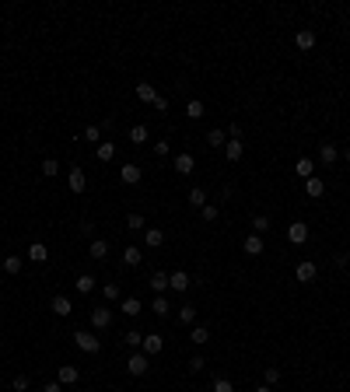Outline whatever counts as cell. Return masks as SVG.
I'll use <instances>...</instances> for the list:
<instances>
[{
	"label": "cell",
	"mask_w": 350,
	"mask_h": 392,
	"mask_svg": "<svg viewBox=\"0 0 350 392\" xmlns=\"http://www.w3.org/2000/svg\"><path fill=\"white\" fill-rule=\"evenodd\" d=\"M74 343H77L84 354H98V350H102V340L91 336V333H74Z\"/></svg>",
	"instance_id": "cell-1"
},
{
	"label": "cell",
	"mask_w": 350,
	"mask_h": 392,
	"mask_svg": "<svg viewBox=\"0 0 350 392\" xmlns=\"http://www.w3.org/2000/svg\"><path fill=\"white\" fill-rule=\"evenodd\" d=\"M140 350H144L147 357H154V354H161V350H165V340H161L158 333H147V336H144V343H140Z\"/></svg>",
	"instance_id": "cell-2"
},
{
	"label": "cell",
	"mask_w": 350,
	"mask_h": 392,
	"mask_svg": "<svg viewBox=\"0 0 350 392\" xmlns=\"http://www.w3.org/2000/svg\"><path fill=\"white\" fill-rule=\"evenodd\" d=\"M147 368H151V364H147V354H144V350H140V354H133V357H130V361H126V371H130V375H147Z\"/></svg>",
	"instance_id": "cell-3"
},
{
	"label": "cell",
	"mask_w": 350,
	"mask_h": 392,
	"mask_svg": "<svg viewBox=\"0 0 350 392\" xmlns=\"http://www.w3.org/2000/svg\"><path fill=\"white\" fill-rule=\"evenodd\" d=\"M77 378H81V371H77L74 364H60V371H56V382H60V385H74Z\"/></svg>",
	"instance_id": "cell-4"
},
{
	"label": "cell",
	"mask_w": 350,
	"mask_h": 392,
	"mask_svg": "<svg viewBox=\"0 0 350 392\" xmlns=\"http://www.w3.org/2000/svg\"><path fill=\"white\" fill-rule=\"evenodd\" d=\"M109 322H112V312H109V308H91V326H95V329H109Z\"/></svg>",
	"instance_id": "cell-5"
},
{
	"label": "cell",
	"mask_w": 350,
	"mask_h": 392,
	"mask_svg": "<svg viewBox=\"0 0 350 392\" xmlns=\"http://www.w3.org/2000/svg\"><path fill=\"white\" fill-rule=\"evenodd\" d=\"M70 189L74 193H84V186H88V175H84V168H70Z\"/></svg>",
	"instance_id": "cell-6"
},
{
	"label": "cell",
	"mask_w": 350,
	"mask_h": 392,
	"mask_svg": "<svg viewBox=\"0 0 350 392\" xmlns=\"http://www.w3.org/2000/svg\"><path fill=\"white\" fill-rule=\"evenodd\" d=\"M144 242H147V249H161V245H165V231H161V228H147V231H144Z\"/></svg>",
	"instance_id": "cell-7"
},
{
	"label": "cell",
	"mask_w": 350,
	"mask_h": 392,
	"mask_svg": "<svg viewBox=\"0 0 350 392\" xmlns=\"http://www.w3.org/2000/svg\"><path fill=\"white\" fill-rule=\"evenodd\" d=\"M28 259H32V263H46V259H49V249H46L42 242H32V245H28Z\"/></svg>",
	"instance_id": "cell-8"
},
{
	"label": "cell",
	"mask_w": 350,
	"mask_h": 392,
	"mask_svg": "<svg viewBox=\"0 0 350 392\" xmlns=\"http://www.w3.org/2000/svg\"><path fill=\"white\" fill-rule=\"evenodd\" d=\"M168 287H172V291H186V287H189V273H186V270H175V273L168 277Z\"/></svg>",
	"instance_id": "cell-9"
},
{
	"label": "cell",
	"mask_w": 350,
	"mask_h": 392,
	"mask_svg": "<svg viewBox=\"0 0 350 392\" xmlns=\"http://www.w3.org/2000/svg\"><path fill=\"white\" fill-rule=\"evenodd\" d=\"M119 179H123L126 186H137L140 182V168L137 165H123V168H119Z\"/></svg>",
	"instance_id": "cell-10"
},
{
	"label": "cell",
	"mask_w": 350,
	"mask_h": 392,
	"mask_svg": "<svg viewBox=\"0 0 350 392\" xmlns=\"http://www.w3.org/2000/svg\"><path fill=\"white\" fill-rule=\"evenodd\" d=\"M193 165H196L193 154H186V151H182V154H175V172H179V175H189V172H193Z\"/></svg>",
	"instance_id": "cell-11"
},
{
	"label": "cell",
	"mask_w": 350,
	"mask_h": 392,
	"mask_svg": "<svg viewBox=\"0 0 350 392\" xmlns=\"http://www.w3.org/2000/svg\"><path fill=\"white\" fill-rule=\"evenodd\" d=\"M287 238H291L294 245H301V242L308 238V224H301V221H298V224H291V228H287Z\"/></svg>",
	"instance_id": "cell-12"
},
{
	"label": "cell",
	"mask_w": 350,
	"mask_h": 392,
	"mask_svg": "<svg viewBox=\"0 0 350 392\" xmlns=\"http://www.w3.org/2000/svg\"><path fill=\"white\" fill-rule=\"evenodd\" d=\"M53 312L60 315V319H67V315L74 312V305H70V298H63V294H56V298H53Z\"/></svg>",
	"instance_id": "cell-13"
},
{
	"label": "cell",
	"mask_w": 350,
	"mask_h": 392,
	"mask_svg": "<svg viewBox=\"0 0 350 392\" xmlns=\"http://www.w3.org/2000/svg\"><path fill=\"white\" fill-rule=\"evenodd\" d=\"M123 259H126V266H140V259H144V252H140L137 245H126V249H123Z\"/></svg>",
	"instance_id": "cell-14"
},
{
	"label": "cell",
	"mask_w": 350,
	"mask_h": 392,
	"mask_svg": "<svg viewBox=\"0 0 350 392\" xmlns=\"http://www.w3.org/2000/svg\"><path fill=\"white\" fill-rule=\"evenodd\" d=\"M88 252H91V259H105V256H109V242H102V238H95Z\"/></svg>",
	"instance_id": "cell-15"
},
{
	"label": "cell",
	"mask_w": 350,
	"mask_h": 392,
	"mask_svg": "<svg viewBox=\"0 0 350 392\" xmlns=\"http://www.w3.org/2000/svg\"><path fill=\"white\" fill-rule=\"evenodd\" d=\"M298 280H305V284H308V280H315V263H308V259H305V263H298Z\"/></svg>",
	"instance_id": "cell-16"
},
{
	"label": "cell",
	"mask_w": 350,
	"mask_h": 392,
	"mask_svg": "<svg viewBox=\"0 0 350 392\" xmlns=\"http://www.w3.org/2000/svg\"><path fill=\"white\" fill-rule=\"evenodd\" d=\"M74 287H77L81 294H91V291H95V277H88V273H81V277L74 280Z\"/></svg>",
	"instance_id": "cell-17"
},
{
	"label": "cell",
	"mask_w": 350,
	"mask_h": 392,
	"mask_svg": "<svg viewBox=\"0 0 350 392\" xmlns=\"http://www.w3.org/2000/svg\"><path fill=\"white\" fill-rule=\"evenodd\" d=\"M147 284H151V291H158V294H165V291H168V277H165V273H151V280H147Z\"/></svg>",
	"instance_id": "cell-18"
},
{
	"label": "cell",
	"mask_w": 350,
	"mask_h": 392,
	"mask_svg": "<svg viewBox=\"0 0 350 392\" xmlns=\"http://www.w3.org/2000/svg\"><path fill=\"white\" fill-rule=\"evenodd\" d=\"M263 249H266V245H263V238H259V235H249V238H245V252H249V256H259Z\"/></svg>",
	"instance_id": "cell-19"
},
{
	"label": "cell",
	"mask_w": 350,
	"mask_h": 392,
	"mask_svg": "<svg viewBox=\"0 0 350 392\" xmlns=\"http://www.w3.org/2000/svg\"><path fill=\"white\" fill-rule=\"evenodd\" d=\"M224 158H228V161H238V158H242V140H228V144H224Z\"/></svg>",
	"instance_id": "cell-20"
},
{
	"label": "cell",
	"mask_w": 350,
	"mask_h": 392,
	"mask_svg": "<svg viewBox=\"0 0 350 392\" xmlns=\"http://www.w3.org/2000/svg\"><path fill=\"white\" fill-rule=\"evenodd\" d=\"M294 42H298V49H312V46H315V32H308V28H305V32H298V39H294Z\"/></svg>",
	"instance_id": "cell-21"
},
{
	"label": "cell",
	"mask_w": 350,
	"mask_h": 392,
	"mask_svg": "<svg viewBox=\"0 0 350 392\" xmlns=\"http://www.w3.org/2000/svg\"><path fill=\"white\" fill-rule=\"evenodd\" d=\"M305 189H308V196H322V193H326V182H322V179H315V175H312V179H308V182H305Z\"/></svg>",
	"instance_id": "cell-22"
},
{
	"label": "cell",
	"mask_w": 350,
	"mask_h": 392,
	"mask_svg": "<svg viewBox=\"0 0 350 392\" xmlns=\"http://www.w3.org/2000/svg\"><path fill=\"white\" fill-rule=\"evenodd\" d=\"M140 312H144V305H140L137 298H126V301H123V315H130V319H137Z\"/></svg>",
	"instance_id": "cell-23"
},
{
	"label": "cell",
	"mask_w": 350,
	"mask_h": 392,
	"mask_svg": "<svg viewBox=\"0 0 350 392\" xmlns=\"http://www.w3.org/2000/svg\"><path fill=\"white\" fill-rule=\"evenodd\" d=\"M168 308H172V305H168V298H165V294H158V298L151 301V312H154V315H168Z\"/></svg>",
	"instance_id": "cell-24"
},
{
	"label": "cell",
	"mask_w": 350,
	"mask_h": 392,
	"mask_svg": "<svg viewBox=\"0 0 350 392\" xmlns=\"http://www.w3.org/2000/svg\"><path fill=\"white\" fill-rule=\"evenodd\" d=\"M112 158H116V144H112V140L98 144V161H112Z\"/></svg>",
	"instance_id": "cell-25"
},
{
	"label": "cell",
	"mask_w": 350,
	"mask_h": 392,
	"mask_svg": "<svg viewBox=\"0 0 350 392\" xmlns=\"http://www.w3.org/2000/svg\"><path fill=\"white\" fill-rule=\"evenodd\" d=\"M319 158H322V165H333V161L340 158V151H336L333 144H322V151H319Z\"/></svg>",
	"instance_id": "cell-26"
},
{
	"label": "cell",
	"mask_w": 350,
	"mask_h": 392,
	"mask_svg": "<svg viewBox=\"0 0 350 392\" xmlns=\"http://www.w3.org/2000/svg\"><path fill=\"white\" fill-rule=\"evenodd\" d=\"M294 172H298V175H301V179H312V172H315V165H312V158H301V161H298V168H294Z\"/></svg>",
	"instance_id": "cell-27"
},
{
	"label": "cell",
	"mask_w": 350,
	"mask_h": 392,
	"mask_svg": "<svg viewBox=\"0 0 350 392\" xmlns=\"http://www.w3.org/2000/svg\"><path fill=\"white\" fill-rule=\"evenodd\" d=\"M189 203H193V207H200V210H203V207H207V193H203V189H200V186H196V189H189Z\"/></svg>",
	"instance_id": "cell-28"
},
{
	"label": "cell",
	"mask_w": 350,
	"mask_h": 392,
	"mask_svg": "<svg viewBox=\"0 0 350 392\" xmlns=\"http://www.w3.org/2000/svg\"><path fill=\"white\" fill-rule=\"evenodd\" d=\"M207 144H210V147H224V144H228L224 130H210V133H207Z\"/></svg>",
	"instance_id": "cell-29"
},
{
	"label": "cell",
	"mask_w": 350,
	"mask_h": 392,
	"mask_svg": "<svg viewBox=\"0 0 350 392\" xmlns=\"http://www.w3.org/2000/svg\"><path fill=\"white\" fill-rule=\"evenodd\" d=\"M126 228H130V231H147V221H144L140 214H130V217H126Z\"/></svg>",
	"instance_id": "cell-30"
},
{
	"label": "cell",
	"mask_w": 350,
	"mask_h": 392,
	"mask_svg": "<svg viewBox=\"0 0 350 392\" xmlns=\"http://www.w3.org/2000/svg\"><path fill=\"white\" fill-rule=\"evenodd\" d=\"M130 140H133V144H147V126H144V123H137V126L130 130Z\"/></svg>",
	"instance_id": "cell-31"
},
{
	"label": "cell",
	"mask_w": 350,
	"mask_h": 392,
	"mask_svg": "<svg viewBox=\"0 0 350 392\" xmlns=\"http://www.w3.org/2000/svg\"><path fill=\"white\" fill-rule=\"evenodd\" d=\"M137 98H140V102H154L158 95H154V88H151V84H137Z\"/></svg>",
	"instance_id": "cell-32"
},
{
	"label": "cell",
	"mask_w": 350,
	"mask_h": 392,
	"mask_svg": "<svg viewBox=\"0 0 350 392\" xmlns=\"http://www.w3.org/2000/svg\"><path fill=\"white\" fill-rule=\"evenodd\" d=\"M186 116H189V119H200V116H203V102H196V98H193V102L186 105Z\"/></svg>",
	"instance_id": "cell-33"
},
{
	"label": "cell",
	"mask_w": 350,
	"mask_h": 392,
	"mask_svg": "<svg viewBox=\"0 0 350 392\" xmlns=\"http://www.w3.org/2000/svg\"><path fill=\"white\" fill-rule=\"evenodd\" d=\"M56 172H60V161H56V158H46V161H42V175H49V179H53Z\"/></svg>",
	"instance_id": "cell-34"
},
{
	"label": "cell",
	"mask_w": 350,
	"mask_h": 392,
	"mask_svg": "<svg viewBox=\"0 0 350 392\" xmlns=\"http://www.w3.org/2000/svg\"><path fill=\"white\" fill-rule=\"evenodd\" d=\"M4 270H7L11 277H14V273H21V259H18V256H7V259H4Z\"/></svg>",
	"instance_id": "cell-35"
},
{
	"label": "cell",
	"mask_w": 350,
	"mask_h": 392,
	"mask_svg": "<svg viewBox=\"0 0 350 392\" xmlns=\"http://www.w3.org/2000/svg\"><path fill=\"white\" fill-rule=\"evenodd\" d=\"M189 340H193V343H200V347H203V343H207V340H210V333H207V329H203V326H196V329H193V333H189Z\"/></svg>",
	"instance_id": "cell-36"
},
{
	"label": "cell",
	"mask_w": 350,
	"mask_h": 392,
	"mask_svg": "<svg viewBox=\"0 0 350 392\" xmlns=\"http://www.w3.org/2000/svg\"><path fill=\"white\" fill-rule=\"evenodd\" d=\"M123 340H126V347H140V343H144V333H137V329H130V333H126Z\"/></svg>",
	"instance_id": "cell-37"
},
{
	"label": "cell",
	"mask_w": 350,
	"mask_h": 392,
	"mask_svg": "<svg viewBox=\"0 0 350 392\" xmlns=\"http://www.w3.org/2000/svg\"><path fill=\"white\" fill-rule=\"evenodd\" d=\"M179 319H182V322H193V319H196V305H182V308H179Z\"/></svg>",
	"instance_id": "cell-38"
},
{
	"label": "cell",
	"mask_w": 350,
	"mask_h": 392,
	"mask_svg": "<svg viewBox=\"0 0 350 392\" xmlns=\"http://www.w3.org/2000/svg\"><path fill=\"white\" fill-rule=\"evenodd\" d=\"M214 392H235V385H231L228 378H217V382H214Z\"/></svg>",
	"instance_id": "cell-39"
},
{
	"label": "cell",
	"mask_w": 350,
	"mask_h": 392,
	"mask_svg": "<svg viewBox=\"0 0 350 392\" xmlns=\"http://www.w3.org/2000/svg\"><path fill=\"white\" fill-rule=\"evenodd\" d=\"M252 228H256V235H263V231L270 228V217H256V221H252Z\"/></svg>",
	"instance_id": "cell-40"
},
{
	"label": "cell",
	"mask_w": 350,
	"mask_h": 392,
	"mask_svg": "<svg viewBox=\"0 0 350 392\" xmlns=\"http://www.w3.org/2000/svg\"><path fill=\"white\" fill-rule=\"evenodd\" d=\"M11 389H14V392H25V389H28V378H25V375H18V378L11 382Z\"/></svg>",
	"instance_id": "cell-41"
},
{
	"label": "cell",
	"mask_w": 350,
	"mask_h": 392,
	"mask_svg": "<svg viewBox=\"0 0 350 392\" xmlns=\"http://www.w3.org/2000/svg\"><path fill=\"white\" fill-rule=\"evenodd\" d=\"M105 298L116 301V298H119V284H105Z\"/></svg>",
	"instance_id": "cell-42"
},
{
	"label": "cell",
	"mask_w": 350,
	"mask_h": 392,
	"mask_svg": "<svg viewBox=\"0 0 350 392\" xmlns=\"http://www.w3.org/2000/svg\"><path fill=\"white\" fill-rule=\"evenodd\" d=\"M203 368H207V361H203V357H200V354H196V357H193V361H189V371H203Z\"/></svg>",
	"instance_id": "cell-43"
},
{
	"label": "cell",
	"mask_w": 350,
	"mask_h": 392,
	"mask_svg": "<svg viewBox=\"0 0 350 392\" xmlns=\"http://www.w3.org/2000/svg\"><path fill=\"white\" fill-rule=\"evenodd\" d=\"M154 154H158V158L168 154V140H158V144H154Z\"/></svg>",
	"instance_id": "cell-44"
},
{
	"label": "cell",
	"mask_w": 350,
	"mask_h": 392,
	"mask_svg": "<svg viewBox=\"0 0 350 392\" xmlns=\"http://www.w3.org/2000/svg\"><path fill=\"white\" fill-rule=\"evenodd\" d=\"M203 221H217V207H210V203L203 207Z\"/></svg>",
	"instance_id": "cell-45"
},
{
	"label": "cell",
	"mask_w": 350,
	"mask_h": 392,
	"mask_svg": "<svg viewBox=\"0 0 350 392\" xmlns=\"http://www.w3.org/2000/svg\"><path fill=\"white\" fill-rule=\"evenodd\" d=\"M84 137H88V140H98V137H102V130H98V126H88V130H84Z\"/></svg>",
	"instance_id": "cell-46"
},
{
	"label": "cell",
	"mask_w": 350,
	"mask_h": 392,
	"mask_svg": "<svg viewBox=\"0 0 350 392\" xmlns=\"http://www.w3.org/2000/svg\"><path fill=\"white\" fill-rule=\"evenodd\" d=\"M42 392H63V385H60V382H49V385H42Z\"/></svg>",
	"instance_id": "cell-47"
},
{
	"label": "cell",
	"mask_w": 350,
	"mask_h": 392,
	"mask_svg": "<svg viewBox=\"0 0 350 392\" xmlns=\"http://www.w3.org/2000/svg\"><path fill=\"white\" fill-rule=\"evenodd\" d=\"M256 392H273V389H270V385H259V389H256Z\"/></svg>",
	"instance_id": "cell-48"
},
{
	"label": "cell",
	"mask_w": 350,
	"mask_h": 392,
	"mask_svg": "<svg viewBox=\"0 0 350 392\" xmlns=\"http://www.w3.org/2000/svg\"><path fill=\"white\" fill-rule=\"evenodd\" d=\"M347 165H350V151H347Z\"/></svg>",
	"instance_id": "cell-49"
},
{
	"label": "cell",
	"mask_w": 350,
	"mask_h": 392,
	"mask_svg": "<svg viewBox=\"0 0 350 392\" xmlns=\"http://www.w3.org/2000/svg\"><path fill=\"white\" fill-rule=\"evenodd\" d=\"M347 123H350V119H347Z\"/></svg>",
	"instance_id": "cell-50"
}]
</instances>
